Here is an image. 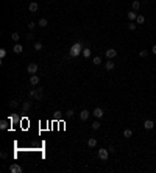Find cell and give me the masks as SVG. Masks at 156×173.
Returning <instances> with one entry per match:
<instances>
[{"label":"cell","instance_id":"1","mask_svg":"<svg viewBox=\"0 0 156 173\" xmlns=\"http://www.w3.org/2000/svg\"><path fill=\"white\" fill-rule=\"evenodd\" d=\"M81 53H83V45L80 42H75L70 47V56L72 58H77L78 55H81Z\"/></svg>","mask_w":156,"mask_h":173},{"label":"cell","instance_id":"24","mask_svg":"<svg viewBox=\"0 0 156 173\" xmlns=\"http://www.w3.org/2000/svg\"><path fill=\"white\" fill-rule=\"evenodd\" d=\"M9 106L11 108H17V106H19V101H17V100H11L9 101Z\"/></svg>","mask_w":156,"mask_h":173},{"label":"cell","instance_id":"12","mask_svg":"<svg viewBox=\"0 0 156 173\" xmlns=\"http://www.w3.org/2000/svg\"><path fill=\"white\" fill-rule=\"evenodd\" d=\"M88 147H89V148H95V147H97V139L91 137V139L88 140Z\"/></svg>","mask_w":156,"mask_h":173},{"label":"cell","instance_id":"2","mask_svg":"<svg viewBox=\"0 0 156 173\" xmlns=\"http://www.w3.org/2000/svg\"><path fill=\"white\" fill-rule=\"evenodd\" d=\"M28 95H30V98H33V97H34V100H42V87L31 89L30 92H28Z\"/></svg>","mask_w":156,"mask_h":173},{"label":"cell","instance_id":"28","mask_svg":"<svg viewBox=\"0 0 156 173\" xmlns=\"http://www.w3.org/2000/svg\"><path fill=\"white\" fill-rule=\"evenodd\" d=\"M9 122L11 123H17V122H19V117H17V115H13V117L9 119Z\"/></svg>","mask_w":156,"mask_h":173},{"label":"cell","instance_id":"27","mask_svg":"<svg viewBox=\"0 0 156 173\" xmlns=\"http://www.w3.org/2000/svg\"><path fill=\"white\" fill-rule=\"evenodd\" d=\"M66 117H67V119L73 117V109H69V111H66Z\"/></svg>","mask_w":156,"mask_h":173},{"label":"cell","instance_id":"23","mask_svg":"<svg viewBox=\"0 0 156 173\" xmlns=\"http://www.w3.org/2000/svg\"><path fill=\"white\" fill-rule=\"evenodd\" d=\"M11 39H13L14 42H17V41H19V39H20V38H19V33H16V31H14L13 34H11Z\"/></svg>","mask_w":156,"mask_h":173},{"label":"cell","instance_id":"31","mask_svg":"<svg viewBox=\"0 0 156 173\" xmlns=\"http://www.w3.org/2000/svg\"><path fill=\"white\" fill-rule=\"evenodd\" d=\"M139 55H141V58H147V56H148V51H147V50H141Z\"/></svg>","mask_w":156,"mask_h":173},{"label":"cell","instance_id":"8","mask_svg":"<svg viewBox=\"0 0 156 173\" xmlns=\"http://www.w3.org/2000/svg\"><path fill=\"white\" fill-rule=\"evenodd\" d=\"M92 114H94L97 119H102V117H103V114H105V112H103V109H102V108H95L94 111H92Z\"/></svg>","mask_w":156,"mask_h":173},{"label":"cell","instance_id":"29","mask_svg":"<svg viewBox=\"0 0 156 173\" xmlns=\"http://www.w3.org/2000/svg\"><path fill=\"white\" fill-rule=\"evenodd\" d=\"M128 30H131V31H134V30H136L134 22H130V24H128Z\"/></svg>","mask_w":156,"mask_h":173},{"label":"cell","instance_id":"14","mask_svg":"<svg viewBox=\"0 0 156 173\" xmlns=\"http://www.w3.org/2000/svg\"><path fill=\"white\" fill-rule=\"evenodd\" d=\"M131 6H133V11H137V9L141 8V2H139V0H133Z\"/></svg>","mask_w":156,"mask_h":173},{"label":"cell","instance_id":"37","mask_svg":"<svg viewBox=\"0 0 156 173\" xmlns=\"http://www.w3.org/2000/svg\"><path fill=\"white\" fill-rule=\"evenodd\" d=\"M108 151H109V153H114V151H115V148H114V147L111 145V147H109V148H108Z\"/></svg>","mask_w":156,"mask_h":173},{"label":"cell","instance_id":"36","mask_svg":"<svg viewBox=\"0 0 156 173\" xmlns=\"http://www.w3.org/2000/svg\"><path fill=\"white\" fill-rule=\"evenodd\" d=\"M33 38H34V36H33V33H31V31H30V33H28V34H27V39H28V41H31V39H33Z\"/></svg>","mask_w":156,"mask_h":173},{"label":"cell","instance_id":"5","mask_svg":"<svg viewBox=\"0 0 156 173\" xmlns=\"http://www.w3.org/2000/svg\"><path fill=\"white\" fill-rule=\"evenodd\" d=\"M105 55H106L108 59H112V58L117 56V50H114V48H108V50L105 51Z\"/></svg>","mask_w":156,"mask_h":173},{"label":"cell","instance_id":"9","mask_svg":"<svg viewBox=\"0 0 156 173\" xmlns=\"http://www.w3.org/2000/svg\"><path fill=\"white\" fill-rule=\"evenodd\" d=\"M144 128L145 130H153L155 128V122L153 120H145V122H144Z\"/></svg>","mask_w":156,"mask_h":173},{"label":"cell","instance_id":"13","mask_svg":"<svg viewBox=\"0 0 156 173\" xmlns=\"http://www.w3.org/2000/svg\"><path fill=\"white\" fill-rule=\"evenodd\" d=\"M30 109H31V103L30 101H25L24 105H22V111H24V112H28Z\"/></svg>","mask_w":156,"mask_h":173},{"label":"cell","instance_id":"3","mask_svg":"<svg viewBox=\"0 0 156 173\" xmlns=\"http://www.w3.org/2000/svg\"><path fill=\"white\" fill-rule=\"evenodd\" d=\"M108 156H109L108 148H100V150H99V158H100L102 161H106V159H108Z\"/></svg>","mask_w":156,"mask_h":173},{"label":"cell","instance_id":"17","mask_svg":"<svg viewBox=\"0 0 156 173\" xmlns=\"http://www.w3.org/2000/svg\"><path fill=\"white\" fill-rule=\"evenodd\" d=\"M126 16H128V19H130L131 22L134 20V19H137V14H136V11H130V13L126 14Z\"/></svg>","mask_w":156,"mask_h":173},{"label":"cell","instance_id":"18","mask_svg":"<svg viewBox=\"0 0 156 173\" xmlns=\"http://www.w3.org/2000/svg\"><path fill=\"white\" fill-rule=\"evenodd\" d=\"M131 136H133V131H131L130 128H126V130L123 131V137H125V139H130Z\"/></svg>","mask_w":156,"mask_h":173},{"label":"cell","instance_id":"7","mask_svg":"<svg viewBox=\"0 0 156 173\" xmlns=\"http://www.w3.org/2000/svg\"><path fill=\"white\" fill-rule=\"evenodd\" d=\"M89 114H91V112L88 111V109H83V111H81V112H80V119H81V120H83V122H86V120H88V119H89Z\"/></svg>","mask_w":156,"mask_h":173},{"label":"cell","instance_id":"6","mask_svg":"<svg viewBox=\"0 0 156 173\" xmlns=\"http://www.w3.org/2000/svg\"><path fill=\"white\" fill-rule=\"evenodd\" d=\"M27 70H28V73H30V75H36V72H38V64H36V62H31V64L28 66Z\"/></svg>","mask_w":156,"mask_h":173},{"label":"cell","instance_id":"30","mask_svg":"<svg viewBox=\"0 0 156 173\" xmlns=\"http://www.w3.org/2000/svg\"><path fill=\"white\" fill-rule=\"evenodd\" d=\"M34 50H38V51L42 50V44L41 42H36V44H34Z\"/></svg>","mask_w":156,"mask_h":173},{"label":"cell","instance_id":"11","mask_svg":"<svg viewBox=\"0 0 156 173\" xmlns=\"http://www.w3.org/2000/svg\"><path fill=\"white\" fill-rule=\"evenodd\" d=\"M9 125H11L9 119H8V120H2V122H0V128H2V130H8Z\"/></svg>","mask_w":156,"mask_h":173},{"label":"cell","instance_id":"19","mask_svg":"<svg viewBox=\"0 0 156 173\" xmlns=\"http://www.w3.org/2000/svg\"><path fill=\"white\" fill-rule=\"evenodd\" d=\"M105 67H106V70H112V69H114V62L111 59H108V62L105 64Z\"/></svg>","mask_w":156,"mask_h":173},{"label":"cell","instance_id":"35","mask_svg":"<svg viewBox=\"0 0 156 173\" xmlns=\"http://www.w3.org/2000/svg\"><path fill=\"white\" fill-rule=\"evenodd\" d=\"M0 156H2V159H6L8 158V153L6 151H2V153H0Z\"/></svg>","mask_w":156,"mask_h":173},{"label":"cell","instance_id":"33","mask_svg":"<svg viewBox=\"0 0 156 173\" xmlns=\"http://www.w3.org/2000/svg\"><path fill=\"white\" fill-rule=\"evenodd\" d=\"M34 25H36V24H34V22H30V24H28V30H34Z\"/></svg>","mask_w":156,"mask_h":173},{"label":"cell","instance_id":"15","mask_svg":"<svg viewBox=\"0 0 156 173\" xmlns=\"http://www.w3.org/2000/svg\"><path fill=\"white\" fill-rule=\"evenodd\" d=\"M38 8H39V6H38V3H36V2H31V3H30V6H28V9H30L31 13H36Z\"/></svg>","mask_w":156,"mask_h":173},{"label":"cell","instance_id":"32","mask_svg":"<svg viewBox=\"0 0 156 173\" xmlns=\"http://www.w3.org/2000/svg\"><path fill=\"white\" fill-rule=\"evenodd\" d=\"M5 56H6V50H5V48H0V58L3 59Z\"/></svg>","mask_w":156,"mask_h":173},{"label":"cell","instance_id":"34","mask_svg":"<svg viewBox=\"0 0 156 173\" xmlns=\"http://www.w3.org/2000/svg\"><path fill=\"white\" fill-rule=\"evenodd\" d=\"M61 117H62L61 111H56V112H55V119H61Z\"/></svg>","mask_w":156,"mask_h":173},{"label":"cell","instance_id":"10","mask_svg":"<svg viewBox=\"0 0 156 173\" xmlns=\"http://www.w3.org/2000/svg\"><path fill=\"white\" fill-rule=\"evenodd\" d=\"M30 84L31 86H38L39 84V77H38V75H31V77H30Z\"/></svg>","mask_w":156,"mask_h":173},{"label":"cell","instance_id":"21","mask_svg":"<svg viewBox=\"0 0 156 173\" xmlns=\"http://www.w3.org/2000/svg\"><path fill=\"white\" fill-rule=\"evenodd\" d=\"M91 126H92V130H99V128H100V126H102V123L99 122V120H95V122H94V123H92Z\"/></svg>","mask_w":156,"mask_h":173},{"label":"cell","instance_id":"4","mask_svg":"<svg viewBox=\"0 0 156 173\" xmlns=\"http://www.w3.org/2000/svg\"><path fill=\"white\" fill-rule=\"evenodd\" d=\"M9 172H11V173H22V167H20L19 164L14 162V164L9 165Z\"/></svg>","mask_w":156,"mask_h":173},{"label":"cell","instance_id":"16","mask_svg":"<svg viewBox=\"0 0 156 173\" xmlns=\"http://www.w3.org/2000/svg\"><path fill=\"white\" fill-rule=\"evenodd\" d=\"M13 51H14V53H22V51H24V47H22L20 44H16L14 48H13Z\"/></svg>","mask_w":156,"mask_h":173},{"label":"cell","instance_id":"22","mask_svg":"<svg viewBox=\"0 0 156 173\" xmlns=\"http://www.w3.org/2000/svg\"><path fill=\"white\" fill-rule=\"evenodd\" d=\"M92 62H94L95 66H99V64H102V58H100V56H95L94 59H92Z\"/></svg>","mask_w":156,"mask_h":173},{"label":"cell","instance_id":"25","mask_svg":"<svg viewBox=\"0 0 156 173\" xmlns=\"http://www.w3.org/2000/svg\"><path fill=\"white\" fill-rule=\"evenodd\" d=\"M136 22H137V24H144V22H145V17H144V16H137Z\"/></svg>","mask_w":156,"mask_h":173},{"label":"cell","instance_id":"38","mask_svg":"<svg viewBox=\"0 0 156 173\" xmlns=\"http://www.w3.org/2000/svg\"><path fill=\"white\" fill-rule=\"evenodd\" d=\"M152 51H153V53L156 55V45H153V48H152Z\"/></svg>","mask_w":156,"mask_h":173},{"label":"cell","instance_id":"20","mask_svg":"<svg viewBox=\"0 0 156 173\" xmlns=\"http://www.w3.org/2000/svg\"><path fill=\"white\" fill-rule=\"evenodd\" d=\"M38 25H39V27H42V28H45V27H47V19H44V17H42V19L38 22Z\"/></svg>","mask_w":156,"mask_h":173},{"label":"cell","instance_id":"26","mask_svg":"<svg viewBox=\"0 0 156 173\" xmlns=\"http://www.w3.org/2000/svg\"><path fill=\"white\" fill-rule=\"evenodd\" d=\"M83 55H84V58H89L91 56V50L89 48H83Z\"/></svg>","mask_w":156,"mask_h":173}]
</instances>
